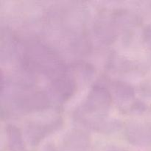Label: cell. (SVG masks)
I'll return each mask as SVG.
<instances>
[]
</instances>
